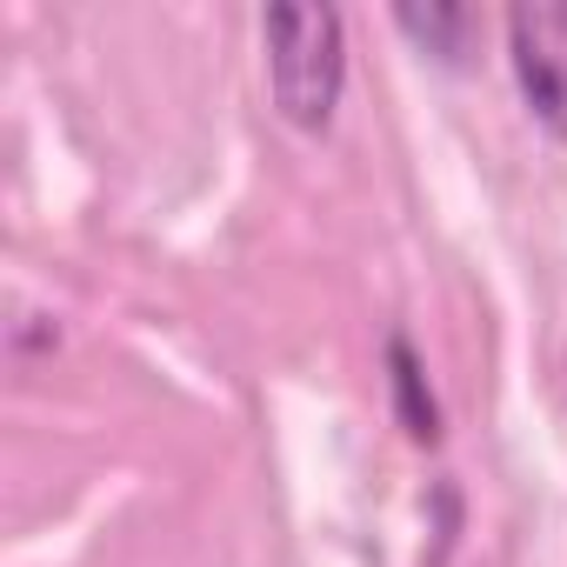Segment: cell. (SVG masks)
<instances>
[{
	"label": "cell",
	"instance_id": "obj_2",
	"mask_svg": "<svg viewBox=\"0 0 567 567\" xmlns=\"http://www.w3.org/2000/svg\"><path fill=\"white\" fill-rule=\"evenodd\" d=\"M507 61L534 121L567 141V0H520L507 8Z\"/></svg>",
	"mask_w": 567,
	"mask_h": 567
},
{
	"label": "cell",
	"instance_id": "obj_4",
	"mask_svg": "<svg viewBox=\"0 0 567 567\" xmlns=\"http://www.w3.org/2000/svg\"><path fill=\"white\" fill-rule=\"evenodd\" d=\"M388 388H394V414H401L408 441L434 447L441 441V401H434L427 368H421V354H414L408 334H388Z\"/></svg>",
	"mask_w": 567,
	"mask_h": 567
},
{
	"label": "cell",
	"instance_id": "obj_3",
	"mask_svg": "<svg viewBox=\"0 0 567 567\" xmlns=\"http://www.w3.org/2000/svg\"><path fill=\"white\" fill-rule=\"evenodd\" d=\"M394 28H401L421 54H434L441 68H467V54H474V41H481V14H474V8H461V0L394 8Z\"/></svg>",
	"mask_w": 567,
	"mask_h": 567
},
{
	"label": "cell",
	"instance_id": "obj_1",
	"mask_svg": "<svg viewBox=\"0 0 567 567\" xmlns=\"http://www.w3.org/2000/svg\"><path fill=\"white\" fill-rule=\"evenodd\" d=\"M260 48H267L274 114L301 134H321L341 107V87H348V21H341V8H267L260 14Z\"/></svg>",
	"mask_w": 567,
	"mask_h": 567
}]
</instances>
